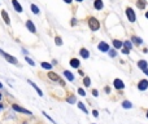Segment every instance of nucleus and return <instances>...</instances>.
<instances>
[{
	"label": "nucleus",
	"instance_id": "nucleus-33",
	"mask_svg": "<svg viewBox=\"0 0 148 124\" xmlns=\"http://www.w3.org/2000/svg\"><path fill=\"white\" fill-rule=\"evenodd\" d=\"M122 53H125V54H129V53H130V51H127V49H125V48H123V49H122Z\"/></svg>",
	"mask_w": 148,
	"mask_h": 124
},
{
	"label": "nucleus",
	"instance_id": "nucleus-3",
	"mask_svg": "<svg viewBox=\"0 0 148 124\" xmlns=\"http://www.w3.org/2000/svg\"><path fill=\"white\" fill-rule=\"evenodd\" d=\"M126 16H127L130 22H135L136 17H135V13H134V10L131 9V8H127V9H126Z\"/></svg>",
	"mask_w": 148,
	"mask_h": 124
},
{
	"label": "nucleus",
	"instance_id": "nucleus-34",
	"mask_svg": "<svg viewBox=\"0 0 148 124\" xmlns=\"http://www.w3.org/2000/svg\"><path fill=\"white\" fill-rule=\"evenodd\" d=\"M92 94H94V96H97V91H96V89H94V91H92Z\"/></svg>",
	"mask_w": 148,
	"mask_h": 124
},
{
	"label": "nucleus",
	"instance_id": "nucleus-35",
	"mask_svg": "<svg viewBox=\"0 0 148 124\" xmlns=\"http://www.w3.org/2000/svg\"><path fill=\"white\" fill-rule=\"evenodd\" d=\"M105 92H107V93H110V89L108 88V87H105Z\"/></svg>",
	"mask_w": 148,
	"mask_h": 124
},
{
	"label": "nucleus",
	"instance_id": "nucleus-24",
	"mask_svg": "<svg viewBox=\"0 0 148 124\" xmlns=\"http://www.w3.org/2000/svg\"><path fill=\"white\" fill-rule=\"evenodd\" d=\"M31 10H33V13H35V14H38L39 13V8L36 7L35 4H31Z\"/></svg>",
	"mask_w": 148,
	"mask_h": 124
},
{
	"label": "nucleus",
	"instance_id": "nucleus-29",
	"mask_svg": "<svg viewBox=\"0 0 148 124\" xmlns=\"http://www.w3.org/2000/svg\"><path fill=\"white\" fill-rule=\"evenodd\" d=\"M26 62H27L29 65H31V66H34V65H35V62H34L31 58H29V57H26Z\"/></svg>",
	"mask_w": 148,
	"mask_h": 124
},
{
	"label": "nucleus",
	"instance_id": "nucleus-1",
	"mask_svg": "<svg viewBox=\"0 0 148 124\" xmlns=\"http://www.w3.org/2000/svg\"><path fill=\"white\" fill-rule=\"evenodd\" d=\"M88 26L92 31H96V30H99V27H100V22L95 17H90L88 18Z\"/></svg>",
	"mask_w": 148,
	"mask_h": 124
},
{
	"label": "nucleus",
	"instance_id": "nucleus-42",
	"mask_svg": "<svg viewBox=\"0 0 148 124\" xmlns=\"http://www.w3.org/2000/svg\"><path fill=\"white\" fill-rule=\"evenodd\" d=\"M77 1H83V0H77Z\"/></svg>",
	"mask_w": 148,
	"mask_h": 124
},
{
	"label": "nucleus",
	"instance_id": "nucleus-43",
	"mask_svg": "<svg viewBox=\"0 0 148 124\" xmlns=\"http://www.w3.org/2000/svg\"><path fill=\"white\" fill-rule=\"evenodd\" d=\"M0 100H1V94H0Z\"/></svg>",
	"mask_w": 148,
	"mask_h": 124
},
{
	"label": "nucleus",
	"instance_id": "nucleus-22",
	"mask_svg": "<svg viewBox=\"0 0 148 124\" xmlns=\"http://www.w3.org/2000/svg\"><path fill=\"white\" fill-rule=\"evenodd\" d=\"M42 67H43V68H47V70H51V68H52V65H51V63H47V62H42Z\"/></svg>",
	"mask_w": 148,
	"mask_h": 124
},
{
	"label": "nucleus",
	"instance_id": "nucleus-32",
	"mask_svg": "<svg viewBox=\"0 0 148 124\" xmlns=\"http://www.w3.org/2000/svg\"><path fill=\"white\" fill-rule=\"evenodd\" d=\"M92 114H94V117H95V118H97V117H99V112H97L96 110H94V111H92Z\"/></svg>",
	"mask_w": 148,
	"mask_h": 124
},
{
	"label": "nucleus",
	"instance_id": "nucleus-7",
	"mask_svg": "<svg viewBox=\"0 0 148 124\" xmlns=\"http://www.w3.org/2000/svg\"><path fill=\"white\" fill-rule=\"evenodd\" d=\"M138 88L140 89V91H146L148 88V80H140L138 84Z\"/></svg>",
	"mask_w": 148,
	"mask_h": 124
},
{
	"label": "nucleus",
	"instance_id": "nucleus-26",
	"mask_svg": "<svg viewBox=\"0 0 148 124\" xmlns=\"http://www.w3.org/2000/svg\"><path fill=\"white\" fill-rule=\"evenodd\" d=\"M83 83H84V85H86V87H88L90 84H91V79H90V78H84Z\"/></svg>",
	"mask_w": 148,
	"mask_h": 124
},
{
	"label": "nucleus",
	"instance_id": "nucleus-21",
	"mask_svg": "<svg viewBox=\"0 0 148 124\" xmlns=\"http://www.w3.org/2000/svg\"><path fill=\"white\" fill-rule=\"evenodd\" d=\"M78 107H79V109H81V110H82V111H83V112H86V114H88V111H87L86 106H84V105L82 104V102H78Z\"/></svg>",
	"mask_w": 148,
	"mask_h": 124
},
{
	"label": "nucleus",
	"instance_id": "nucleus-23",
	"mask_svg": "<svg viewBox=\"0 0 148 124\" xmlns=\"http://www.w3.org/2000/svg\"><path fill=\"white\" fill-rule=\"evenodd\" d=\"M123 45H125V49H127V51H130V49L133 48V44H131L130 41H125V43H123Z\"/></svg>",
	"mask_w": 148,
	"mask_h": 124
},
{
	"label": "nucleus",
	"instance_id": "nucleus-8",
	"mask_svg": "<svg viewBox=\"0 0 148 124\" xmlns=\"http://www.w3.org/2000/svg\"><path fill=\"white\" fill-rule=\"evenodd\" d=\"M12 4H13V7H14L16 12H18V13L22 12V7H21V4L17 1V0H12Z\"/></svg>",
	"mask_w": 148,
	"mask_h": 124
},
{
	"label": "nucleus",
	"instance_id": "nucleus-20",
	"mask_svg": "<svg viewBox=\"0 0 148 124\" xmlns=\"http://www.w3.org/2000/svg\"><path fill=\"white\" fill-rule=\"evenodd\" d=\"M113 45H114L116 49H120L121 47H122V43H121L120 40H113Z\"/></svg>",
	"mask_w": 148,
	"mask_h": 124
},
{
	"label": "nucleus",
	"instance_id": "nucleus-2",
	"mask_svg": "<svg viewBox=\"0 0 148 124\" xmlns=\"http://www.w3.org/2000/svg\"><path fill=\"white\" fill-rule=\"evenodd\" d=\"M0 54H3V56L5 57V60H7L8 62L13 63V65H16V63H17V58H16V57H13V56H10V54L5 53V52H4V51H1V49H0Z\"/></svg>",
	"mask_w": 148,
	"mask_h": 124
},
{
	"label": "nucleus",
	"instance_id": "nucleus-28",
	"mask_svg": "<svg viewBox=\"0 0 148 124\" xmlns=\"http://www.w3.org/2000/svg\"><path fill=\"white\" fill-rule=\"evenodd\" d=\"M55 41H56V44H57V45H61V44H62V40H61V38H60V36H56V39H55Z\"/></svg>",
	"mask_w": 148,
	"mask_h": 124
},
{
	"label": "nucleus",
	"instance_id": "nucleus-14",
	"mask_svg": "<svg viewBox=\"0 0 148 124\" xmlns=\"http://www.w3.org/2000/svg\"><path fill=\"white\" fill-rule=\"evenodd\" d=\"M147 66H148V63H147V61H144V60H142V61L138 62V67L142 68V70H146Z\"/></svg>",
	"mask_w": 148,
	"mask_h": 124
},
{
	"label": "nucleus",
	"instance_id": "nucleus-15",
	"mask_svg": "<svg viewBox=\"0 0 148 124\" xmlns=\"http://www.w3.org/2000/svg\"><path fill=\"white\" fill-rule=\"evenodd\" d=\"M64 75H65V78H66L68 79V80H70V81H73L74 80V75H73V74L72 73H70V71H64Z\"/></svg>",
	"mask_w": 148,
	"mask_h": 124
},
{
	"label": "nucleus",
	"instance_id": "nucleus-44",
	"mask_svg": "<svg viewBox=\"0 0 148 124\" xmlns=\"http://www.w3.org/2000/svg\"><path fill=\"white\" fill-rule=\"evenodd\" d=\"M147 118H148V111H147Z\"/></svg>",
	"mask_w": 148,
	"mask_h": 124
},
{
	"label": "nucleus",
	"instance_id": "nucleus-10",
	"mask_svg": "<svg viewBox=\"0 0 148 124\" xmlns=\"http://www.w3.org/2000/svg\"><path fill=\"white\" fill-rule=\"evenodd\" d=\"M114 87H116L117 89H123L125 84L122 83V80H120V79H116V80H114Z\"/></svg>",
	"mask_w": 148,
	"mask_h": 124
},
{
	"label": "nucleus",
	"instance_id": "nucleus-37",
	"mask_svg": "<svg viewBox=\"0 0 148 124\" xmlns=\"http://www.w3.org/2000/svg\"><path fill=\"white\" fill-rule=\"evenodd\" d=\"M64 1H65V3H68V4H70V3H72L73 0H64Z\"/></svg>",
	"mask_w": 148,
	"mask_h": 124
},
{
	"label": "nucleus",
	"instance_id": "nucleus-39",
	"mask_svg": "<svg viewBox=\"0 0 148 124\" xmlns=\"http://www.w3.org/2000/svg\"><path fill=\"white\" fill-rule=\"evenodd\" d=\"M1 109H3V105H1V104H0V110H1Z\"/></svg>",
	"mask_w": 148,
	"mask_h": 124
},
{
	"label": "nucleus",
	"instance_id": "nucleus-18",
	"mask_svg": "<svg viewBox=\"0 0 148 124\" xmlns=\"http://www.w3.org/2000/svg\"><path fill=\"white\" fill-rule=\"evenodd\" d=\"M122 107H123V109H131V107H133V105H131L130 101H123Z\"/></svg>",
	"mask_w": 148,
	"mask_h": 124
},
{
	"label": "nucleus",
	"instance_id": "nucleus-6",
	"mask_svg": "<svg viewBox=\"0 0 148 124\" xmlns=\"http://www.w3.org/2000/svg\"><path fill=\"white\" fill-rule=\"evenodd\" d=\"M26 27L29 28L30 33H33V34L36 33V28H35V26H34V23L31 22V21H26Z\"/></svg>",
	"mask_w": 148,
	"mask_h": 124
},
{
	"label": "nucleus",
	"instance_id": "nucleus-41",
	"mask_svg": "<svg viewBox=\"0 0 148 124\" xmlns=\"http://www.w3.org/2000/svg\"><path fill=\"white\" fill-rule=\"evenodd\" d=\"M146 17H147V18H148V12H147V13H146Z\"/></svg>",
	"mask_w": 148,
	"mask_h": 124
},
{
	"label": "nucleus",
	"instance_id": "nucleus-16",
	"mask_svg": "<svg viewBox=\"0 0 148 124\" xmlns=\"http://www.w3.org/2000/svg\"><path fill=\"white\" fill-rule=\"evenodd\" d=\"M81 56L83 57V58H88V57H90V52L87 51V49L82 48V49H81Z\"/></svg>",
	"mask_w": 148,
	"mask_h": 124
},
{
	"label": "nucleus",
	"instance_id": "nucleus-27",
	"mask_svg": "<svg viewBox=\"0 0 148 124\" xmlns=\"http://www.w3.org/2000/svg\"><path fill=\"white\" fill-rule=\"evenodd\" d=\"M68 104H75V97L70 96L69 98H68Z\"/></svg>",
	"mask_w": 148,
	"mask_h": 124
},
{
	"label": "nucleus",
	"instance_id": "nucleus-9",
	"mask_svg": "<svg viewBox=\"0 0 148 124\" xmlns=\"http://www.w3.org/2000/svg\"><path fill=\"white\" fill-rule=\"evenodd\" d=\"M27 83H29V84H30V85H31V87H33V88H34V89H35V91H36V92H38V94H39V96H40V97H42V96H43V92H42V91H40V89H39V88H38V87H36V84H35V83H33V81H31V80H27Z\"/></svg>",
	"mask_w": 148,
	"mask_h": 124
},
{
	"label": "nucleus",
	"instance_id": "nucleus-36",
	"mask_svg": "<svg viewBox=\"0 0 148 124\" xmlns=\"http://www.w3.org/2000/svg\"><path fill=\"white\" fill-rule=\"evenodd\" d=\"M72 25H73V26L75 25V18H73V20H72Z\"/></svg>",
	"mask_w": 148,
	"mask_h": 124
},
{
	"label": "nucleus",
	"instance_id": "nucleus-12",
	"mask_svg": "<svg viewBox=\"0 0 148 124\" xmlns=\"http://www.w3.org/2000/svg\"><path fill=\"white\" fill-rule=\"evenodd\" d=\"M1 17H3V20L5 21V23H7V25H9L10 20H9V16H8V13L5 12V10H1Z\"/></svg>",
	"mask_w": 148,
	"mask_h": 124
},
{
	"label": "nucleus",
	"instance_id": "nucleus-30",
	"mask_svg": "<svg viewBox=\"0 0 148 124\" xmlns=\"http://www.w3.org/2000/svg\"><path fill=\"white\" fill-rule=\"evenodd\" d=\"M109 54H110L112 57H116V54H117V53H116L114 49H110V51H109Z\"/></svg>",
	"mask_w": 148,
	"mask_h": 124
},
{
	"label": "nucleus",
	"instance_id": "nucleus-5",
	"mask_svg": "<svg viewBox=\"0 0 148 124\" xmlns=\"http://www.w3.org/2000/svg\"><path fill=\"white\" fill-rule=\"evenodd\" d=\"M99 51L108 52V51H109V45H108L105 41H100V43H99Z\"/></svg>",
	"mask_w": 148,
	"mask_h": 124
},
{
	"label": "nucleus",
	"instance_id": "nucleus-31",
	"mask_svg": "<svg viewBox=\"0 0 148 124\" xmlns=\"http://www.w3.org/2000/svg\"><path fill=\"white\" fill-rule=\"evenodd\" d=\"M78 93L81 94V96H84V94H86V93H84V91H83L82 88H79V89H78Z\"/></svg>",
	"mask_w": 148,
	"mask_h": 124
},
{
	"label": "nucleus",
	"instance_id": "nucleus-38",
	"mask_svg": "<svg viewBox=\"0 0 148 124\" xmlns=\"http://www.w3.org/2000/svg\"><path fill=\"white\" fill-rule=\"evenodd\" d=\"M144 71V74H146V75H148V68H146V70H143Z\"/></svg>",
	"mask_w": 148,
	"mask_h": 124
},
{
	"label": "nucleus",
	"instance_id": "nucleus-19",
	"mask_svg": "<svg viewBox=\"0 0 148 124\" xmlns=\"http://www.w3.org/2000/svg\"><path fill=\"white\" fill-rule=\"evenodd\" d=\"M136 5H138L139 9H143L144 7H146V1L144 0H138V3H136Z\"/></svg>",
	"mask_w": 148,
	"mask_h": 124
},
{
	"label": "nucleus",
	"instance_id": "nucleus-17",
	"mask_svg": "<svg viewBox=\"0 0 148 124\" xmlns=\"http://www.w3.org/2000/svg\"><path fill=\"white\" fill-rule=\"evenodd\" d=\"M48 76H49V79H51V80H55V81L60 80L59 75H57V74H55V73H48Z\"/></svg>",
	"mask_w": 148,
	"mask_h": 124
},
{
	"label": "nucleus",
	"instance_id": "nucleus-25",
	"mask_svg": "<svg viewBox=\"0 0 148 124\" xmlns=\"http://www.w3.org/2000/svg\"><path fill=\"white\" fill-rule=\"evenodd\" d=\"M133 41H135L136 44H142V43H143V40H142V39H139V38H136V36H133Z\"/></svg>",
	"mask_w": 148,
	"mask_h": 124
},
{
	"label": "nucleus",
	"instance_id": "nucleus-4",
	"mask_svg": "<svg viewBox=\"0 0 148 124\" xmlns=\"http://www.w3.org/2000/svg\"><path fill=\"white\" fill-rule=\"evenodd\" d=\"M12 107H13V110H16V111H18V112H22V114H26V115H31V111H29V110L18 106V105H13Z\"/></svg>",
	"mask_w": 148,
	"mask_h": 124
},
{
	"label": "nucleus",
	"instance_id": "nucleus-40",
	"mask_svg": "<svg viewBox=\"0 0 148 124\" xmlns=\"http://www.w3.org/2000/svg\"><path fill=\"white\" fill-rule=\"evenodd\" d=\"M1 88H3V84H1V83H0V89H1Z\"/></svg>",
	"mask_w": 148,
	"mask_h": 124
},
{
	"label": "nucleus",
	"instance_id": "nucleus-11",
	"mask_svg": "<svg viewBox=\"0 0 148 124\" xmlns=\"http://www.w3.org/2000/svg\"><path fill=\"white\" fill-rule=\"evenodd\" d=\"M94 7H95V9L100 10V9H103V7H104V4H103V1H101V0H95V3H94Z\"/></svg>",
	"mask_w": 148,
	"mask_h": 124
},
{
	"label": "nucleus",
	"instance_id": "nucleus-13",
	"mask_svg": "<svg viewBox=\"0 0 148 124\" xmlns=\"http://www.w3.org/2000/svg\"><path fill=\"white\" fill-rule=\"evenodd\" d=\"M70 66L74 68H78L79 67V60H77V58H72L70 60Z\"/></svg>",
	"mask_w": 148,
	"mask_h": 124
}]
</instances>
